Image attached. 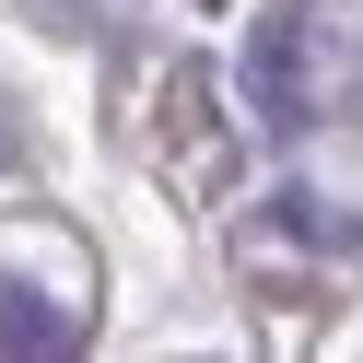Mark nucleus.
I'll return each instance as SVG.
<instances>
[{"label":"nucleus","instance_id":"1","mask_svg":"<svg viewBox=\"0 0 363 363\" xmlns=\"http://www.w3.org/2000/svg\"><path fill=\"white\" fill-rule=\"evenodd\" d=\"M328 12L316 0H269L258 35H246V94H258L269 129H316V106H328Z\"/></svg>","mask_w":363,"mask_h":363},{"label":"nucleus","instance_id":"2","mask_svg":"<svg viewBox=\"0 0 363 363\" xmlns=\"http://www.w3.org/2000/svg\"><path fill=\"white\" fill-rule=\"evenodd\" d=\"M164 176L176 188H199V199H223L235 188V129H223V94H211V71H164Z\"/></svg>","mask_w":363,"mask_h":363},{"label":"nucleus","instance_id":"3","mask_svg":"<svg viewBox=\"0 0 363 363\" xmlns=\"http://www.w3.org/2000/svg\"><path fill=\"white\" fill-rule=\"evenodd\" d=\"M0 352H71V316H48L35 293H0Z\"/></svg>","mask_w":363,"mask_h":363}]
</instances>
